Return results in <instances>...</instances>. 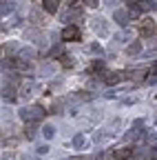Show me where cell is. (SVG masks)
I'll return each mask as SVG.
<instances>
[{"label":"cell","mask_w":157,"mask_h":160,"mask_svg":"<svg viewBox=\"0 0 157 160\" xmlns=\"http://www.w3.org/2000/svg\"><path fill=\"white\" fill-rule=\"evenodd\" d=\"M140 129H142V127H133L124 138H126V140H137V138H140Z\"/></svg>","instance_id":"cell-17"},{"label":"cell","mask_w":157,"mask_h":160,"mask_svg":"<svg viewBox=\"0 0 157 160\" xmlns=\"http://www.w3.org/2000/svg\"><path fill=\"white\" fill-rule=\"evenodd\" d=\"M5 51H18V42H9V45L5 47Z\"/></svg>","instance_id":"cell-24"},{"label":"cell","mask_w":157,"mask_h":160,"mask_svg":"<svg viewBox=\"0 0 157 160\" xmlns=\"http://www.w3.org/2000/svg\"><path fill=\"white\" fill-rule=\"evenodd\" d=\"M126 53L128 56H140L142 53V42L140 40H131V42L126 45Z\"/></svg>","instance_id":"cell-9"},{"label":"cell","mask_w":157,"mask_h":160,"mask_svg":"<svg viewBox=\"0 0 157 160\" xmlns=\"http://www.w3.org/2000/svg\"><path fill=\"white\" fill-rule=\"evenodd\" d=\"M67 2H75V0H67Z\"/></svg>","instance_id":"cell-35"},{"label":"cell","mask_w":157,"mask_h":160,"mask_svg":"<svg viewBox=\"0 0 157 160\" xmlns=\"http://www.w3.org/2000/svg\"><path fill=\"white\" fill-rule=\"evenodd\" d=\"M82 18H84V11H82V9H77V7H73V9H69V11L62 13V22L71 25V22H80Z\"/></svg>","instance_id":"cell-3"},{"label":"cell","mask_w":157,"mask_h":160,"mask_svg":"<svg viewBox=\"0 0 157 160\" xmlns=\"http://www.w3.org/2000/svg\"><path fill=\"white\" fill-rule=\"evenodd\" d=\"M51 56H62V49H60V47H53V49H51Z\"/></svg>","instance_id":"cell-27"},{"label":"cell","mask_w":157,"mask_h":160,"mask_svg":"<svg viewBox=\"0 0 157 160\" xmlns=\"http://www.w3.org/2000/svg\"><path fill=\"white\" fill-rule=\"evenodd\" d=\"M140 33L142 36H155L157 33V25L153 22V20H144V22H142V27H140Z\"/></svg>","instance_id":"cell-5"},{"label":"cell","mask_w":157,"mask_h":160,"mask_svg":"<svg viewBox=\"0 0 157 160\" xmlns=\"http://www.w3.org/2000/svg\"><path fill=\"white\" fill-rule=\"evenodd\" d=\"M64 67H73V60L69 56H64Z\"/></svg>","instance_id":"cell-29"},{"label":"cell","mask_w":157,"mask_h":160,"mask_svg":"<svg viewBox=\"0 0 157 160\" xmlns=\"http://www.w3.org/2000/svg\"><path fill=\"white\" fill-rule=\"evenodd\" d=\"M60 38H62V42H73V40H80V27H62L60 31Z\"/></svg>","instance_id":"cell-2"},{"label":"cell","mask_w":157,"mask_h":160,"mask_svg":"<svg viewBox=\"0 0 157 160\" xmlns=\"http://www.w3.org/2000/svg\"><path fill=\"white\" fill-rule=\"evenodd\" d=\"M29 18H31V22H42V11L33 9V11L29 13Z\"/></svg>","instance_id":"cell-18"},{"label":"cell","mask_w":157,"mask_h":160,"mask_svg":"<svg viewBox=\"0 0 157 160\" xmlns=\"http://www.w3.org/2000/svg\"><path fill=\"white\" fill-rule=\"evenodd\" d=\"M153 71H155V73H157V62H155V65H153Z\"/></svg>","instance_id":"cell-33"},{"label":"cell","mask_w":157,"mask_h":160,"mask_svg":"<svg viewBox=\"0 0 157 160\" xmlns=\"http://www.w3.org/2000/svg\"><path fill=\"white\" fill-rule=\"evenodd\" d=\"M128 156H131V149H120V151L115 153V158H117V160H126Z\"/></svg>","instance_id":"cell-19"},{"label":"cell","mask_w":157,"mask_h":160,"mask_svg":"<svg viewBox=\"0 0 157 160\" xmlns=\"http://www.w3.org/2000/svg\"><path fill=\"white\" fill-rule=\"evenodd\" d=\"M146 2H148V9L150 11H157V0H146Z\"/></svg>","instance_id":"cell-25"},{"label":"cell","mask_w":157,"mask_h":160,"mask_svg":"<svg viewBox=\"0 0 157 160\" xmlns=\"http://www.w3.org/2000/svg\"><path fill=\"white\" fill-rule=\"evenodd\" d=\"M146 82H148V85H157V73H155V71L146 76Z\"/></svg>","instance_id":"cell-22"},{"label":"cell","mask_w":157,"mask_h":160,"mask_svg":"<svg viewBox=\"0 0 157 160\" xmlns=\"http://www.w3.org/2000/svg\"><path fill=\"white\" fill-rule=\"evenodd\" d=\"M16 9V5L11 2V0H5V2H0V16H5V13H11Z\"/></svg>","instance_id":"cell-12"},{"label":"cell","mask_w":157,"mask_h":160,"mask_svg":"<svg viewBox=\"0 0 157 160\" xmlns=\"http://www.w3.org/2000/svg\"><path fill=\"white\" fill-rule=\"evenodd\" d=\"M102 80L106 85H115V82L122 80V73H117V71H102Z\"/></svg>","instance_id":"cell-7"},{"label":"cell","mask_w":157,"mask_h":160,"mask_svg":"<svg viewBox=\"0 0 157 160\" xmlns=\"http://www.w3.org/2000/svg\"><path fill=\"white\" fill-rule=\"evenodd\" d=\"M91 71H104V62L102 60H95V62L91 65Z\"/></svg>","instance_id":"cell-20"},{"label":"cell","mask_w":157,"mask_h":160,"mask_svg":"<svg viewBox=\"0 0 157 160\" xmlns=\"http://www.w3.org/2000/svg\"><path fill=\"white\" fill-rule=\"evenodd\" d=\"M2 100H5V102H16V100H18V93H16V87H5L2 89Z\"/></svg>","instance_id":"cell-8"},{"label":"cell","mask_w":157,"mask_h":160,"mask_svg":"<svg viewBox=\"0 0 157 160\" xmlns=\"http://www.w3.org/2000/svg\"><path fill=\"white\" fill-rule=\"evenodd\" d=\"M113 18H115V22L120 25V27H126V25L131 22V16H128V9H115Z\"/></svg>","instance_id":"cell-4"},{"label":"cell","mask_w":157,"mask_h":160,"mask_svg":"<svg viewBox=\"0 0 157 160\" xmlns=\"http://www.w3.org/2000/svg\"><path fill=\"white\" fill-rule=\"evenodd\" d=\"M126 2H131V0H126Z\"/></svg>","instance_id":"cell-36"},{"label":"cell","mask_w":157,"mask_h":160,"mask_svg":"<svg viewBox=\"0 0 157 160\" xmlns=\"http://www.w3.org/2000/svg\"><path fill=\"white\" fill-rule=\"evenodd\" d=\"M42 73H44V76H49V73H53V67H42Z\"/></svg>","instance_id":"cell-30"},{"label":"cell","mask_w":157,"mask_h":160,"mask_svg":"<svg viewBox=\"0 0 157 160\" xmlns=\"http://www.w3.org/2000/svg\"><path fill=\"white\" fill-rule=\"evenodd\" d=\"M150 158H157V147H153V149H150Z\"/></svg>","instance_id":"cell-32"},{"label":"cell","mask_w":157,"mask_h":160,"mask_svg":"<svg viewBox=\"0 0 157 160\" xmlns=\"http://www.w3.org/2000/svg\"><path fill=\"white\" fill-rule=\"evenodd\" d=\"M91 51H93V53H102V47L97 45V42H93V45H91Z\"/></svg>","instance_id":"cell-26"},{"label":"cell","mask_w":157,"mask_h":160,"mask_svg":"<svg viewBox=\"0 0 157 160\" xmlns=\"http://www.w3.org/2000/svg\"><path fill=\"white\" fill-rule=\"evenodd\" d=\"M115 42H131V33L124 29L122 33H117V36H115Z\"/></svg>","instance_id":"cell-16"},{"label":"cell","mask_w":157,"mask_h":160,"mask_svg":"<svg viewBox=\"0 0 157 160\" xmlns=\"http://www.w3.org/2000/svg\"><path fill=\"white\" fill-rule=\"evenodd\" d=\"M27 138H29V140H33V138H35V127H33V122H29V129H27Z\"/></svg>","instance_id":"cell-21"},{"label":"cell","mask_w":157,"mask_h":160,"mask_svg":"<svg viewBox=\"0 0 157 160\" xmlns=\"http://www.w3.org/2000/svg\"><path fill=\"white\" fill-rule=\"evenodd\" d=\"M84 145H86V138H84L82 133H77V136L73 138V147H75V149H82Z\"/></svg>","instance_id":"cell-14"},{"label":"cell","mask_w":157,"mask_h":160,"mask_svg":"<svg viewBox=\"0 0 157 160\" xmlns=\"http://www.w3.org/2000/svg\"><path fill=\"white\" fill-rule=\"evenodd\" d=\"M18 56H20V60H33L35 58V49L22 47V49H18Z\"/></svg>","instance_id":"cell-11"},{"label":"cell","mask_w":157,"mask_h":160,"mask_svg":"<svg viewBox=\"0 0 157 160\" xmlns=\"http://www.w3.org/2000/svg\"><path fill=\"white\" fill-rule=\"evenodd\" d=\"M128 16H131V20H133V18H140V16H142V9H140V5H137V2L128 7Z\"/></svg>","instance_id":"cell-15"},{"label":"cell","mask_w":157,"mask_h":160,"mask_svg":"<svg viewBox=\"0 0 157 160\" xmlns=\"http://www.w3.org/2000/svg\"><path fill=\"white\" fill-rule=\"evenodd\" d=\"M40 133H42V136H44V138H47V140H51V138H53V136H55V127H53V125H44V127H42V131H40Z\"/></svg>","instance_id":"cell-13"},{"label":"cell","mask_w":157,"mask_h":160,"mask_svg":"<svg viewBox=\"0 0 157 160\" xmlns=\"http://www.w3.org/2000/svg\"><path fill=\"white\" fill-rule=\"evenodd\" d=\"M93 31H95L97 36H106V33H109L106 20H104V18H95V20H93Z\"/></svg>","instance_id":"cell-6"},{"label":"cell","mask_w":157,"mask_h":160,"mask_svg":"<svg viewBox=\"0 0 157 160\" xmlns=\"http://www.w3.org/2000/svg\"><path fill=\"white\" fill-rule=\"evenodd\" d=\"M104 2H106V5H109V7H115V5H117V2H120V0H104Z\"/></svg>","instance_id":"cell-31"},{"label":"cell","mask_w":157,"mask_h":160,"mask_svg":"<svg viewBox=\"0 0 157 160\" xmlns=\"http://www.w3.org/2000/svg\"><path fill=\"white\" fill-rule=\"evenodd\" d=\"M86 2V7H97V2H100V0H84Z\"/></svg>","instance_id":"cell-28"},{"label":"cell","mask_w":157,"mask_h":160,"mask_svg":"<svg viewBox=\"0 0 157 160\" xmlns=\"http://www.w3.org/2000/svg\"><path fill=\"white\" fill-rule=\"evenodd\" d=\"M47 151H49V147H47V145H38V149H35V153H38V156H44Z\"/></svg>","instance_id":"cell-23"},{"label":"cell","mask_w":157,"mask_h":160,"mask_svg":"<svg viewBox=\"0 0 157 160\" xmlns=\"http://www.w3.org/2000/svg\"><path fill=\"white\" fill-rule=\"evenodd\" d=\"M18 116H20L25 122H38L42 116H47V111H44L42 105H33V107H22L18 111Z\"/></svg>","instance_id":"cell-1"},{"label":"cell","mask_w":157,"mask_h":160,"mask_svg":"<svg viewBox=\"0 0 157 160\" xmlns=\"http://www.w3.org/2000/svg\"><path fill=\"white\" fill-rule=\"evenodd\" d=\"M58 7H60V0H42V9L47 13H55Z\"/></svg>","instance_id":"cell-10"},{"label":"cell","mask_w":157,"mask_h":160,"mask_svg":"<svg viewBox=\"0 0 157 160\" xmlns=\"http://www.w3.org/2000/svg\"><path fill=\"white\" fill-rule=\"evenodd\" d=\"M2 53H5V47H0V56H2Z\"/></svg>","instance_id":"cell-34"}]
</instances>
